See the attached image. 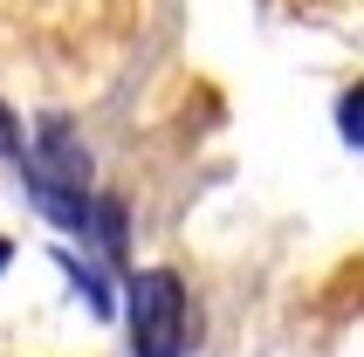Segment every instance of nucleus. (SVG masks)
<instances>
[{
    "instance_id": "obj_1",
    "label": "nucleus",
    "mask_w": 364,
    "mask_h": 357,
    "mask_svg": "<svg viewBox=\"0 0 364 357\" xmlns=\"http://www.w3.org/2000/svg\"><path fill=\"white\" fill-rule=\"evenodd\" d=\"M131 357H186V289L172 268L131 275Z\"/></svg>"
},
{
    "instance_id": "obj_5",
    "label": "nucleus",
    "mask_w": 364,
    "mask_h": 357,
    "mask_svg": "<svg viewBox=\"0 0 364 357\" xmlns=\"http://www.w3.org/2000/svg\"><path fill=\"white\" fill-rule=\"evenodd\" d=\"M0 268H7V240H0Z\"/></svg>"
},
{
    "instance_id": "obj_4",
    "label": "nucleus",
    "mask_w": 364,
    "mask_h": 357,
    "mask_svg": "<svg viewBox=\"0 0 364 357\" xmlns=\"http://www.w3.org/2000/svg\"><path fill=\"white\" fill-rule=\"evenodd\" d=\"M0 159H21V131H14V117H7V103H0Z\"/></svg>"
},
{
    "instance_id": "obj_2",
    "label": "nucleus",
    "mask_w": 364,
    "mask_h": 357,
    "mask_svg": "<svg viewBox=\"0 0 364 357\" xmlns=\"http://www.w3.org/2000/svg\"><path fill=\"white\" fill-rule=\"evenodd\" d=\"M82 234H97L103 255L124 261V206H117V199H90V220H82Z\"/></svg>"
},
{
    "instance_id": "obj_3",
    "label": "nucleus",
    "mask_w": 364,
    "mask_h": 357,
    "mask_svg": "<svg viewBox=\"0 0 364 357\" xmlns=\"http://www.w3.org/2000/svg\"><path fill=\"white\" fill-rule=\"evenodd\" d=\"M337 131H344V144H350V151L364 144V90H358V82H350V97L337 103Z\"/></svg>"
}]
</instances>
